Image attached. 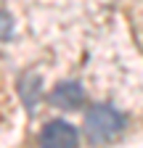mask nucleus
<instances>
[{
  "instance_id": "1",
  "label": "nucleus",
  "mask_w": 143,
  "mask_h": 148,
  "mask_svg": "<svg viewBox=\"0 0 143 148\" xmlns=\"http://www.w3.org/2000/svg\"><path fill=\"white\" fill-rule=\"evenodd\" d=\"M124 130V116L109 103H96L87 108L85 114V132L90 138L93 145H103V143H111L122 135Z\"/></svg>"
},
{
  "instance_id": "3",
  "label": "nucleus",
  "mask_w": 143,
  "mask_h": 148,
  "mask_svg": "<svg viewBox=\"0 0 143 148\" xmlns=\"http://www.w3.org/2000/svg\"><path fill=\"white\" fill-rule=\"evenodd\" d=\"M82 101H85V90L80 82H61L50 92V103L58 106V108H66V111L82 106Z\"/></svg>"
},
{
  "instance_id": "4",
  "label": "nucleus",
  "mask_w": 143,
  "mask_h": 148,
  "mask_svg": "<svg viewBox=\"0 0 143 148\" xmlns=\"http://www.w3.org/2000/svg\"><path fill=\"white\" fill-rule=\"evenodd\" d=\"M19 95L24 98V103H27V108H34L37 106V101H40V77L37 74H24L21 77V82H19Z\"/></svg>"
},
{
  "instance_id": "2",
  "label": "nucleus",
  "mask_w": 143,
  "mask_h": 148,
  "mask_svg": "<svg viewBox=\"0 0 143 148\" xmlns=\"http://www.w3.org/2000/svg\"><path fill=\"white\" fill-rule=\"evenodd\" d=\"M37 143H40V148H77L80 132L74 124H69L64 119H53L40 130Z\"/></svg>"
},
{
  "instance_id": "5",
  "label": "nucleus",
  "mask_w": 143,
  "mask_h": 148,
  "mask_svg": "<svg viewBox=\"0 0 143 148\" xmlns=\"http://www.w3.org/2000/svg\"><path fill=\"white\" fill-rule=\"evenodd\" d=\"M13 34V18L11 13L0 5V40H8V37Z\"/></svg>"
}]
</instances>
